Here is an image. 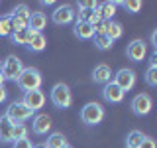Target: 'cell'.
<instances>
[{
    "instance_id": "obj_1",
    "label": "cell",
    "mask_w": 157,
    "mask_h": 148,
    "mask_svg": "<svg viewBox=\"0 0 157 148\" xmlns=\"http://www.w3.org/2000/svg\"><path fill=\"white\" fill-rule=\"evenodd\" d=\"M41 83H43V75L36 67H24V71L20 73V77L16 79V85L22 89L24 93L36 91V89L41 87Z\"/></svg>"
},
{
    "instance_id": "obj_2",
    "label": "cell",
    "mask_w": 157,
    "mask_h": 148,
    "mask_svg": "<svg viewBox=\"0 0 157 148\" xmlns=\"http://www.w3.org/2000/svg\"><path fill=\"white\" fill-rule=\"evenodd\" d=\"M49 99H51L53 107L55 109H69L73 103V93L69 89L67 83H55L51 87V93H49Z\"/></svg>"
},
{
    "instance_id": "obj_3",
    "label": "cell",
    "mask_w": 157,
    "mask_h": 148,
    "mask_svg": "<svg viewBox=\"0 0 157 148\" xmlns=\"http://www.w3.org/2000/svg\"><path fill=\"white\" fill-rule=\"evenodd\" d=\"M104 107L100 105V103H86L85 107L81 109V121L85 122L86 126H96L102 122V118H104Z\"/></svg>"
},
{
    "instance_id": "obj_4",
    "label": "cell",
    "mask_w": 157,
    "mask_h": 148,
    "mask_svg": "<svg viewBox=\"0 0 157 148\" xmlns=\"http://www.w3.org/2000/svg\"><path fill=\"white\" fill-rule=\"evenodd\" d=\"M32 115L33 113L29 111L22 101H14V103H10V107L6 109L4 118H6L8 122H12V125H20V122H26L28 118H32Z\"/></svg>"
},
{
    "instance_id": "obj_5",
    "label": "cell",
    "mask_w": 157,
    "mask_h": 148,
    "mask_svg": "<svg viewBox=\"0 0 157 148\" xmlns=\"http://www.w3.org/2000/svg\"><path fill=\"white\" fill-rule=\"evenodd\" d=\"M22 71H24V63H22V59H20V57L8 56L2 61V71H0V73H2V77L6 79V81H16Z\"/></svg>"
},
{
    "instance_id": "obj_6",
    "label": "cell",
    "mask_w": 157,
    "mask_h": 148,
    "mask_svg": "<svg viewBox=\"0 0 157 148\" xmlns=\"http://www.w3.org/2000/svg\"><path fill=\"white\" fill-rule=\"evenodd\" d=\"M130 109L136 117H145V115H149L151 109H153V101H151V97L147 95V93H140V95H136L132 99Z\"/></svg>"
},
{
    "instance_id": "obj_7",
    "label": "cell",
    "mask_w": 157,
    "mask_h": 148,
    "mask_svg": "<svg viewBox=\"0 0 157 148\" xmlns=\"http://www.w3.org/2000/svg\"><path fill=\"white\" fill-rule=\"evenodd\" d=\"M75 20V8L71 4H61L51 12V22L57 26H69Z\"/></svg>"
},
{
    "instance_id": "obj_8",
    "label": "cell",
    "mask_w": 157,
    "mask_h": 148,
    "mask_svg": "<svg viewBox=\"0 0 157 148\" xmlns=\"http://www.w3.org/2000/svg\"><path fill=\"white\" fill-rule=\"evenodd\" d=\"M22 103H24V105H26L32 113H37V111H41V109H43V105H45V93H43L41 89L28 91V93H24Z\"/></svg>"
},
{
    "instance_id": "obj_9",
    "label": "cell",
    "mask_w": 157,
    "mask_h": 148,
    "mask_svg": "<svg viewBox=\"0 0 157 148\" xmlns=\"http://www.w3.org/2000/svg\"><path fill=\"white\" fill-rule=\"evenodd\" d=\"M136 79H137V77H136V71H134V69H126V67H122L120 71H118L116 75H114V79H112V81H114L124 93H128L130 89H134Z\"/></svg>"
},
{
    "instance_id": "obj_10",
    "label": "cell",
    "mask_w": 157,
    "mask_h": 148,
    "mask_svg": "<svg viewBox=\"0 0 157 148\" xmlns=\"http://www.w3.org/2000/svg\"><path fill=\"white\" fill-rule=\"evenodd\" d=\"M124 95H126V93L122 91L114 81H108L106 85H102V99H104L106 103H110V105H118V103H122V101H124Z\"/></svg>"
},
{
    "instance_id": "obj_11",
    "label": "cell",
    "mask_w": 157,
    "mask_h": 148,
    "mask_svg": "<svg viewBox=\"0 0 157 148\" xmlns=\"http://www.w3.org/2000/svg\"><path fill=\"white\" fill-rule=\"evenodd\" d=\"M126 56L130 61H141L147 56V43L144 39H132L126 47Z\"/></svg>"
},
{
    "instance_id": "obj_12",
    "label": "cell",
    "mask_w": 157,
    "mask_h": 148,
    "mask_svg": "<svg viewBox=\"0 0 157 148\" xmlns=\"http://www.w3.org/2000/svg\"><path fill=\"white\" fill-rule=\"evenodd\" d=\"M51 125H53L51 117L39 113V115H36V117H33V121H32V130H33V134L43 136V134H47V132L51 130Z\"/></svg>"
},
{
    "instance_id": "obj_13",
    "label": "cell",
    "mask_w": 157,
    "mask_h": 148,
    "mask_svg": "<svg viewBox=\"0 0 157 148\" xmlns=\"http://www.w3.org/2000/svg\"><path fill=\"white\" fill-rule=\"evenodd\" d=\"M26 47L32 53H41L43 49L47 47V38L43 36V32H32V34H29L28 43H26Z\"/></svg>"
},
{
    "instance_id": "obj_14",
    "label": "cell",
    "mask_w": 157,
    "mask_h": 148,
    "mask_svg": "<svg viewBox=\"0 0 157 148\" xmlns=\"http://www.w3.org/2000/svg\"><path fill=\"white\" fill-rule=\"evenodd\" d=\"M112 69L110 65H106V63H100V65L94 67V71H92V81L98 83V85H106L108 81H112Z\"/></svg>"
},
{
    "instance_id": "obj_15",
    "label": "cell",
    "mask_w": 157,
    "mask_h": 148,
    "mask_svg": "<svg viewBox=\"0 0 157 148\" xmlns=\"http://www.w3.org/2000/svg\"><path fill=\"white\" fill-rule=\"evenodd\" d=\"M47 26V16L43 12H32L28 18V30L29 32H43Z\"/></svg>"
},
{
    "instance_id": "obj_16",
    "label": "cell",
    "mask_w": 157,
    "mask_h": 148,
    "mask_svg": "<svg viewBox=\"0 0 157 148\" xmlns=\"http://www.w3.org/2000/svg\"><path fill=\"white\" fill-rule=\"evenodd\" d=\"M73 34H75V38H78V39H92L94 38V30L86 22H75Z\"/></svg>"
},
{
    "instance_id": "obj_17",
    "label": "cell",
    "mask_w": 157,
    "mask_h": 148,
    "mask_svg": "<svg viewBox=\"0 0 157 148\" xmlns=\"http://www.w3.org/2000/svg\"><path fill=\"white\" fill-rule=\"evenodd\" d=\"M96 10H98V16H100V20H104V22H110V20L116 16L118 4H116V2H102V4H98Z\"/></svg>"
},
{
    "instance_id": "obj_18",
    "label": "cell",
    "mask_w": 157,
    "mask_h": 148,
    "mask_svg": "<svg viewBox=\"0 0 157 148\" xmlns=\"http://www.w3.org/2000/svg\"><path fill=\"white\" fill-rule=\"evenodd\" d=\"M104 34L112 39V42H116V39H120L122 36H124V28H122L120 22H116V20H110V22H106Z\"/></svg>"
},
{
    "instance_id": "obj_19",
    "label": "cell",
    "mask_w": 157,
    "mask_h": 148,
    "mask_svg": "<svg viewBox=\"0 0 157 148\" xmlns=\"http://www.w3.org/2000/svg\"><path fill=\"white\" fill-rule=\"evenodd\" d=\"M0 142L2 144H12L14 136H12V122H8L6 118H0Z\"/></svg>"
},
{
    "instance_id": "obj_20",
    "label": "cell",
    "mask_w": 157,
    "mask_h": 148,
    "mask_svg": "<svg viewBox=\"0 0 157 148\" xmlns=\"http://www.w3.org/2000/svg\"><path fill=\"white\" fill-rule=\"evenodd\" d=\"M69 142H67V138H65L63 132H51V134L47 136V142H45L47 148H63Z\"/></svg>"
},
{
    "instance_id": "obj_21",
    "label": "cell",
    "mask_w": 157,
    "mask_h": 148,
    "mask_svg": "<svg viewBox=\"0 0 157 148\" xmlns=\"http://www.w3.org/2000/svg\"><path fill=\"white\" fill-rule=\"evenodd\" d=\"M12 16L10 14H2L0 16V38H10L12 34Z\"/></svg>"
},
{
    "instance_id": "obj_22",
    "label": "cell",
    "mask_w": 157,
    "mask_h": 148,
    "mask_svg": "<svg viewBox=\"0 0 157 148\" xmlns=\"http://www.w3.org/2000/svg\"><path fill=\"white\" fill-rule=\"evenodd\" d=\"M29 30H18V32H12L10 34V42L14 43V46H26L28 39H29Z\"/></svg>"
},
{
    "instance_id": "obj_23",
    "label": "cell",
    "mask_w": 157,
    "mask_h": 148,
    "mask_svg": "<svg viewBox=\"0 0 157 148\" xmlns=\"http://www.w3.org/2000/svg\"><path fill=\"white\" fill-rule=\"evenodd\" d=\"M144 138L145 134H141V130H130L126 136V148H137Z\"/></svg>"
},
{
    "instance_id": "obj_24",
    "label": "cell",
    "mask_w": 157,
    "mask_h": 148,
    "mask_svg": "<svg viewBox=\"0 0 157 148\" xmlns=\"http://www.w3.org/2000/svg\"><path fill=\"white\" fill-rule=\"evenodd\" d=\"M92 39H94V47L100 49V51H108V49L114 46V42H112L106 34H98V36H94Z\"/></svg>"
},
{
    "instance_id": "obj_25",
    "label": "cell",
    "mask_w": 157,
    "mask_h": 148,
    "mask_svg": "<svg viewBox=\"0 0 157 148\" xmlns=\"http://www.w3.org/2000/svg\"><path fill=\"white\" fill-rule=\"evenodd\" d=\"M28 134H29V128L24 125V122H20V125H12V136H14V140L28 138Z\"/></svg>"
},
{
    "instance_id": "obj_26",
    "label": "cell",
    "mask_w": 157,
    "mask_h": 148,
    "mask_svg": "<svg viewBox=\"0 0 157 148\" xmlns=\"http://www.w3.org/2000/svg\"><path fill=\"white\" fill-rule=\"evenodd\" d=\"M118 6H122L126 10V12H130V14H136V12H140L141 10V6L144 4L140 2V0H126V2H116Z\"/></svg>"
},
{
    "instance_id": "obj_27",
    "label": "cell",
    "mask_w": 157,
    "mask_h": 148,
    "mask_svg": "<svg viewBox=\"0 0 157 148\" xmlns=\"http://www.w3.org/2000/svg\"><path fill=\"white\" fill-rule=\"evenodd\" d=\"M10 16L12 18H22V20H28L29 16H32V12H29V8H28V4H18L16 8L10 12Z\"/></svg>"
},
{
    "instance_id": "obj_28",
    "label": "cell",
    "mask_w": 157,
    "mask_h": 148,
    "mask_svg": "<svg viewBox=\"0 0 157 148\" xmlns=\"http://www.w3.org/2000/svg\"><path fill=\"white\" fill-rule=\"evenodd\" d=\"M144 79L149 87H157V67H147Z\"/></svg>"
},
{
    "instance_id": "obj_29",
    "label": "cell",
    "mask_w": 157,
    "mask_h": 148,
    "mask_svg": "<svg viewBox=\"0 0 157 148\" xmlns=\"http://www.w3.org/2000/svg\"><path fill=\"white\" fill-rule=\"evenodd\" d=\"M12 148H33V144H32L29 138H22V140H14Z\"/></svg>"
},
{
    "instance_id": "obj_30",
    "label": "cell",
    "mask_w": 157,
    "mask_h": 148,
    "mask_svg": "<svg viewBox=\"0 0 157 148\" xmlns=\"http://www.w3.org/2000/svg\"><path fill=\"white\" fill-rule=\"evenodd\" d=\"M137 148H157V144H155V140L151 136H145L144 140H141V144L137 146Z\"/></svg>"
},
{
    "instance_id": "obj_31",
    "label": "cell",
    "mask_w": 157,
    "mask_h": 148,
    "mask_svg": "<svg viewBox=\"0 0 157 148\" xmlns=\"http://www.w3.org/2000/svg\"><path fill=\"white\" fill-rule=\"evenodd\" d=\"M6 99H8V91H6V87H0V105H2V103H6Z\"/></svg>"
},
{
    "instance_id": "obj_32",
    "label": "cell",
    "mask_w": 157,
    "mask_h": 148,
    "mask_svg": "<svg viewBox=\"0 0 157 148\" xmlns=\"http://www.w3.org/2000/svg\"><path fill=\"white\" fill-rule=\"evenodd\" d=\"M151 46L157 47V30H153V32H151Z\"/></svg>"
},
{
    "instance_id": "obj_33",
    "label": "cell",
    "mask_w": 157,
    "mask_h": 148,
    "mask_svg": "<svg viewBox=\"0 0 157 148\" xmlns=\"http://www.w3.org/2000/svg\"><path fill=\"white\" fill-rule=\"evenodd\" d=\"M4 83H6V79H4L2 73H0V87H4Z\"/></svg>"
},
{
    "instance_id": "obj_34",
    "label": "cell",
    "mask_w": 157,
    "mask_h": 148,
    "mask_svg": "<svg viewBox=\"0 0 157 148\" xmlns=\"http://www.w3.org/2000/svg\"><path fill=\"white\" fill-rule=\"evenodd\" d=\"M33 148H47L45 142H41V144H33Z\"/></svg>"
},
{
    "instance_id": "obj_35",
    "label": "cell",
    "mask_w": 157,
    "mask_h": 148,
    "mask_svg": "<svg viewBox=\"0 0 157 148\" xmlns=\"http://www.w3.org/2000/svg\"><path fill=\"white\" fill-rule=\"evenodd\" d=\"M63 148H73V146H71V144H67V146H63Z\"/></svg>"
},
{
    "instance_id": "obj_36",
    "label": "cell",
    "mask_w": 157,
    "mask_h": 148,
    "mask_svg": "<svg viewBox=\"0 0 157 148\" xmlns=\"http://www.w3.org/2000/svg\"><path fill=\"white\" fill-rule=\"evenodd\" d=\"M0 71H2V61H0Z\"/></svg>"
},
{
    "instance_id": "obj_37",
    "label": "cell",
    "mask_w": 157,
    "mask_h": 148,
    "mask_svg": "<svg viewBox=\"0 0 157 148\" xmlns=\"http://www.w3.org/2000/svg\"><path fill=\"white\" fill-rule=\"evenodd\" d=\"M0 118H2V117H0Z\"/></svg>"
}]
</instances>
